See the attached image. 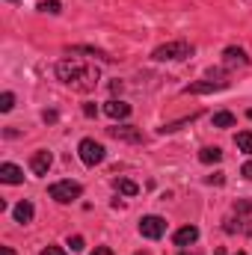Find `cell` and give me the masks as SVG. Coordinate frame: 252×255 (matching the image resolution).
Masks as SVG:
<instances>
[{
  "label": "cell",
  "instance_id": "obj_26",
  "mask_svg": "<svg viewBox=\"0 0 252 255\" xmlns=\"http://www.w3.org/2000/svg\"><path fill=\"white\" fill-rule=\"evenodd\" d=\"M92 255H116V253H113L110 247H98V250H95V253H92Z\"/></svg>",
  "mask_w": 252,
  "mask_h": 255
},
{
  "label": "cell",
  "instance_id": "obj_25",
  "mask_svg": "<svg viewBox=\"0 0 252 255\" xmlns=\"http://www.w3.org/2000/svg\"><path fill=\"white\" fill-rule=\"evenodd\" d=\"M226 178H223V172H217V175H208V184H223Z\"/></svg>",
  "mask_w": 252,
  "mask_h": 255
},
{
  "label": "cell",
  "instance_id": "obj_18",
  "mask_svg": "<svg viewBox=\"0 0 252 255\" xmlns=\"http://www.w3.org/2000/svg\"><path fill=\"white\" fill-rule=\"evenodd\" d=\"M39 12H48V15H60V12H63V6H60V0H42V3H39Z\"/></svg>",
  "mask_w": 252,
  "mask_h": 255
},
{
  "label": "cell",
  "instance_id": "obj_13",
  "mask_svg": "<svg viewBox=\"0 0 252 255\" xmlns=\"http://www.w3.org/2000/svg\"><path fill=\"white\" fill-rule=\"evenodd\" d=\"M12 214H15V223H30L36 211H33V202H27V199H24V202H18V205H15V211H12Z\"/></svg>",
  "mask_w": 252,
  "mask_h": 255
},
{
  "label": "cell",
  "instance_id": "obj_19",
  "mask_svg": "<svg viewBox=\"0 0 252 255\" xmlns=\"http://www.w3.org/2000/svg\"><path fill=\"white\" fill-rule=\"evenodd\" d=\"M12 107H15V95H12V92H3V95H0V110L9 113Z\"/></svg>",
  "mask_w": 252,
  "mask_h": 255
},
{
  "label": "cell",
  "instance_id": "obj_10",
  "mask_svg": "<svg viewBox=\"0 0 252 255\" xmlns=\"http://www.w3.org/2000/svg\"><path fill=\"white\" fill-rule=\"evenodd\" d=\"M223 63H226V68H235V65H247L250 57H247L244 48H226L223 51Z\"/></svg>",
  "mask_w": 252,
  "mask_h": 255
},
{
  "label": "cell",
  "instance_id": "obj_5",
  "mask_svg": "<svg viewBox=\"0 0 252 255\" xmlns=\"http://www.w3.org/2000/svg\"><path fill=\"white\" fill-rule=\"evenodd\" d=\"M163 232H166V220H163V217L148 214V217H142V220H139V235H142V238L157 241V238H163Z\"/></svg>",
  "mask_w": 252,
  "mask_h": 255
},
{
  "label": "cell",
  "instance_id": "obj_30",
  "mask_svg": "<svg viewBox=\"0 0 252 255\" xmlns=\"http://www.w3.org/2000/svg\"><path fill=\"white\" fill-rule=\"evenodd\" d=\"M181 255H196V253H181Z\"/></svg>",
  "mask_w": 252,
  "mask_h": 255
},
{
  "label": "cell",
  "instance_id": "obj_4",
  "mask_svg": "<svg viewBox=\"0 0 252 255\" xmlns=\"http://www.w3.org/2000/svg\"><path fill=\"white\" fill-rule=\"evenodd\" d=\"M77 154H80V160H83L86 166H98V163H104V157H107L104 145H101V142H95V139H80Z\"/></svg>",
  "mask_w": 252,
  "mask_h": 255
},
{
  "label": "cell",
  "instance_id": "obj_24",
  "mask_svg": "<svg viewBox=\"0 0 252 255\" xmlns=\"http://www.w3.org/2000/svg\"><path fill=\"white\" fill-rule=\"evenodd\" d=\"M241 175H244V178H250V181H252V160H247V163H244V169H241Z\"/></svg>",
  "mask_w": 252,
  "mask_h": 255
},
{
  "label": "cell",
  "instance_id": "obj_6",
  "mask_svg": "<svg viewBox=\"0 0 252 255\" xmlns=\"http://www.w3.org/2000/svg\"><path fill=\"white\" fill-rule=\"evenodd\" d=\"M220 89H229V80H223V77H208V80H199V83H190L187 89V95H208V92H220Z\"/></svg>",
  "mask_w": 252,
  "mask_h": 255
},
{
  "label": "cell",
  "instance_id": "obj_27",
  "mask_svg": "<svg viewBox=\"0 0 252 255\" xmlns=\"http://www.w3.org/2000/svg\"><path fill=\"white\" fill-rule=\"evenodd\" d=\"M45 122H57V113L54 110H45Z\"/></svg>",
  "mask_w": 252,
  "mask_h": 255
},
{
  "label": "cell",
  "instance_id": "obj_15",
  "mask_svg": "<svg viewBox=\"0 0 252 255\" xmlns=\"http://www.w3.org/2000/svg\"><path fill=\"white\" fill-rule=\"evenodd\" d=\"M214 128H232L235 125V113H229V110H220V113H214Z\"/></svg>",
  "mask_w": 252,
  "mask_h": 255
},
{
  "label": "cell",
  "instance_id": "obj_21",
  "mask_svg": "<svg viewBox=\"0 0 252 255\" xmlns=\"http://www.w3.org/2000/svg\"><path fill=\"white\" fill-rule=\"evenodd\" d=\"M68 247H71V253H83V247H86V244H83V238L77 235V238H68Z\"/></svg>",
  "mask_w": 252,
  "mask_h": 255
},
{
  "label": "cell",
  "instance_id": "obj_14",
  "mask_svg": "<svg viewBox=\"0 0 252 255\" xmlns=\"http://www.w3.org/2000/svg\"><path fill=\"white\" fill-rule=\"evenodd\" d=\"M199 160L208 163V166H211V163H220V160H223V148H217V145H205V148L199 151Z\"/></svg>",
  "mask_w": 252,
  "mask_h": 255
},
{
  "label": "cell",
  "instance_id": "obj_11",
  "mask_svg": "<svg viewBox=\"0 0 252 255\" xmlns=\"http://www.w3.org/2000/svg\"><path fill=\"white\" fill-rule=\"evenodd\" d=\"M172 241H175V247H190V244H196V241H199V229H196V226H184V229H178V232H175V238H172Z\"/></svg>",
  "mask_w": 252,
  "mask_h": 255
},
{
  "label": "cell",
  "instance_id": "obj_2",
  "mask_svg": "<svg viewBox=\"0 0 252 255\" xmlns=\"http://www.w3.org/2000/svg\"><path fill=\"white\" fill-rule=\"evenodd\" d=\"M151 57L160 60V63H166V60H190L193 57V45L190 42H166V45L154 48Z\"/></svg>",
  "mask_w": 252,
  "mask_h": 255
},
{
  "label": "cell",
  "instance_id": "obj_20",
  "mask_svg": "<svg viewBox=\"0 0 252 255\" xmlns=\"http://www.w3.org/2000/svg\"><path fill=\"white\" fill-rule=\"evenodd\" d=\"M235 211L238 214H252V199H238L235 202Z\"/></svg>",
  "mask_w": 252,
  "mask_h": 255
},
{
  "label": "cell",
  "instance_id": "obj_1",
  "mask_svg": "<svg viewBox=\"0 0 252 255\" xmlns=\"http://www.w3.org/2000/svg\"><path fill=\"white\" fill-rule=\"evenodd\" d=\"M57 77L63 80L65 86L77 89V92H89L98 83V68L95 65H86L83 60H77V57H65V60L57 63Z\"/></svg>",
  "mask_w": 252,
  "mask_h": 255
},
{
  "label": "cell",
  "instance_id": "obj_9",
  "mask_svg": "<svg viewBox=\"0 0 252 255\" xmlns=\"http://www.w3.org/2000/svg\"><path fill=\"white\" fill-rule=\"evenodd\" d=\"M0 181L3 184H21L24 181V169L15 166V163H3L0 166Z\"/></svg>",
  "mask_w": 252,
  "mask_h": 255
},
{
  "label": "cell",
  "instance_id": "obj_16",
  "mask_svg": "<svg viewBox=\"0 0 252 255\" xmlns=\"http://www.w3.org/2000/svg\"><path fill=\"white\" fill-rule=\"evenodd\" d=\"M113 187H116L119 193H125V196H136V193H139V187H136L130 178H116V181H113Z\"/></svg>",
  "mask_w": 252,
  "mask_h": 255
},
{
  "label": "cell",
  "instance_id": "obj_23",
  "mask_svg": "<svg viewBox=\"0 0 252 255\" xmlns=\"http://www.w3.org/2000/svg\"><path fill=\"white\" fill-rule=\"evenodd\" d=\"M83 116L95 119V116H98V107H95V104H86V107H83Z\"/></svg>",
  "mask_w": 252,
  "mask_h": 255
},
{
  "label": "cell",
  "instance_id": "obj_3",
  "mask_svg": "<svg viewBox=\"0 0 252 255\" xmlns=\"http://www.w3.org/2000/svg\"><path fill=\"white\" fill-rule=\"evenodd\" d=\"M80 193H83V187H80L77 181H57V184L48 187V196H51L54 202H60V205H68V202L80 199Z\"/></svg>",
  "mask_w": 252,
  "mask_h": 255
},
{
  "label": "cell",
  "instance_id": "obj_32",
  "mask_svg": "<svg viewBox=\"0 0 252 255\" xmlns=\"http://www.w3.org/2000/svg\"><path fill=\"white\" fill-rule=\"evenodd\" d=\"M247 116H250V119H252V110H250V113H247Z\"/></svg>",
  "mask_w": 252,
  "mask_h": 255
},
{
  "label": "cell",
  "instance_id": "obj_17",
  "mask_svg": "<svg viewBox=\"0 0 252 255\" xmlns=\"http://www.w3.org/2000/svg\"><path fill=\"white\" fill-rule=\"evenodd\" d=\"M235 145H238L241 151H247V154H252V130H241V133L235 136Z\"/></svg>",
  "mask_w": 252,
  "mask_h": 255
},
{
  "label": "cell",
  "instance_id": "obj_28",
  "mask_svg": "<svg viewBox=\"0 0 252 255\" xmlns=\"http://www.w3.org/2000/svg\"><path fill=\"white\" fill-rule=\"evenodd\" d=\"M0 255H15V253H12L9 247H0Z\"/></svg>",
  "mask_w": 252,
  "mask_h": 255
},
{
  "label": "cell",
  "instance_id": "obj_31",
  "mask_svg": "<svg viewBox=\"0 0 252 255\" xmlns=\"http://www.w3.org/2000/svg\"><path fill=\"white\" fill-rule=\"evenodd\" d=\"M6 3H18V0H6Z\"/></svg>",
  "mask_w": 252,
  "mask_h": 255
},
{
  "label": "cell",
  "instance_id": "obj_12",
  "mask_svg": "<svg viewBox=\"0 0 252 255\" xmlns=\"http://www.w3.org/2000/svg\"><path fill=\"white\" fill-rule=\"evenodd\" d=\"M104 113L110 119H127L130 116V104H125V101H107L104 104Z\"/></svg>",
  "mask_w": 252,
  "mask_h": 255
},
{
  "label": "cell",
  "instance_id": "obj_22",
  "mask_svg": "<svg viewBox=\"0 0 252 255\" xmlns=\"http://www.w3.org/2000/svg\"><path fill=\"white\" fill-rule=\"evenodd\" d=\"M39 255H65V250H60V247H45Z\"/></svg>",
  "mask_w": 252,
  "mask_h": 255
},
{
  "label": "cell",
  "instance_id": "obj_7",
  "mask_svg": "<svg viewBox=\"0 0 252 255\" xmlns=\"http://www.w3.org/2000/svg\"><path fill=\"white\" fill-rule=\"evenodd\" d=\"M51 166H54V154H51V151H45V148H42V151H36V154L30 157V169H33L36 175H48V169H51Z\"/></svg>",
  "mask_w": 252,
  "mask_h": 255
},
{
  "label": "cell",
  "instance_id": "obj_8",
  "mask_svg": "<svg viewBox=\"0 0 252 255\" xmlns=\"http://www.w3.org/2000/svg\"><path fill=\"white\" fill-rule=\"evenodd\" d=\"M107 133H110L113 139H127V142H142V130H136V128H130V125H116V128H107Z\"/></svg>",
  "mask_w": 252,
  "mask_h": 255
},
{
  "label": "cell",
  "instance_id": "obj_29",
  "mask_svg": "<svg viewBox=\"0 0 252 255\" xmlns=\"http://www.w3.org/2000/svg\"><path fill=\"white\" fill-rule=\"evenodd\" d=\"M133 255H148V253H133Z\"/></svg>",
  "mask_w": 252,
  "mask_h": 255
},
{
  "label": "cell",
  "instance_id": "obj_33",
  "mask_svg": "<svg viewBox=\"0 0 252 255\" xmlns=\"http://www.w3.org/2000/svg\"><path fill=\"white\" fill-rule=\"evenodd\" d=\"M235 255H247V253H235Z\"/></svg>",
  "mask_w": 252,
  "mask_h": 255
}]
</instances>
